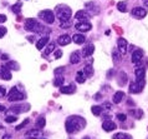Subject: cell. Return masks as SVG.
I'll return each mask as SVG.
<instances>
[{
  "label": "cell",
  "instance_id": "obj_39",
  "mask_svg": "<svg viewBox=\"0 0 148 139\" xmlns=\"http://www.w3.org/2000/svg\"><path fill=\"white\" fill-rule=\"evenodd\" d=\"M117 119L121 120V122H125L127 119V115L126 114H117Z\"/></svg>",
  "mask_w": 148,
  "mask_h": 139
},
{
  "label": "cell",
  "instance_id": "obj_21",
  "mask_svg": "<svg viewBox=\"0 0 148 139\" xmlns=\"http://www.w3.org/2000/svg\"><path fill=\"white\" fill-rule=\"evenodd\" d=\"M80 54L77 51H73L71 55H70V63L71 64H79L80 63Z\"/></svg>",
  "mask_w": 148,
  "mask_h": 139
},
{
  "label": "cell",
  "instance_id": "obj_43",
  "mask_svg": "<svg viewBox=\"0 0 148 139\" xmlns=\"http://www.w3.org/2000/svg\"><path fill=\"white\" fill-rule=\"evenodd\" d=\"M61 55H62V51H61V50H56V51H55V58H56V59H59Z\"/></svg>",
  "mask_w": 148,
  "mask_h": 139
},
{
  "label": "cell",
  "instance_id": "obj_34",
  "mask_svg": "<svg viewBox=\"0 0 148 139\" xmlns=\"http://www.w3.org/2000/svg\"><path fill=\"white\" fill-rule=\"evenodd\" d=\"M71 22H70V20H65V22H61V24H60V26L62 28V29H65V28H70L71 26Z\"/></svg>",
  "mask_w": 148,
  "mask_h": 139
},
{
  "label": "cell",
  "instance_id": "obj_31",
  "mask_svg": "<svg viewBox=\"0 0 148 139\" xmlns=\"http://www.w3.org/2000/svg\"><path fill=\"white\" fill-rule=\"evenodd\" d=\"M112 58H113V62L120 63V62H121V55H120V51H118V50H113V51H112Z\"/></svg>",
  "mask_w": 148,
  "mask_h": 139
},
{
  "label": "cell",
  "instance_id": "obj_28",
  "mask_svg": "<svg viewBox=\"0 0 148 139\" xmlns=\"http://www.w3.org/2000/svg\"><path fill=\"white\" fill-rule=\"evenodd\" d=\"M91 110H92V114H93V115L98 117V115H100V114L102 113V107H100V105H95V107L91 108Z\"/></svg>",
  "mask_w": 148,
  "mask_h": 139
},
{
  "label": "cell",
  "instance_id": "obj_45",
  "mask_svg": "<svg viewBox=\"0 0 148 139\" xmlns=\"http://www.w3.org/2000/svg\"><path fill=\"white\" fill-rule=\"evenodd\" d=\"M131 113L134 114V112H131ZM141 115H142V112H141V110H138V112H137V118H139Z\"/></svg>",
  "mask_w": 148,
  "mask_h": 139
},
{
  "label": "cell",
  "instance_id": "obj_30",
  "mask_svg": "<svg viewBox=\"0 0 148 139\" xmlns=\"http://www.w3.org/2000/svg\"><path fill=\"white\" fill-rule=\"evenodd\" d=\"M127 83V74L126 73H123V72H121L120 73V81H118V84L120 85H125Z\"/></svg>",
  "mask_w": 148,
  "mask_h": 139
},
{
  "label": "cell",
  "instance_id": "obj_38",
  "mask_svg": "<svg viewBox=\"0 0 148 139\" xmlns=\"http://www.w3.org/2000/svg\"><path fill=\"white\" fill-rule=\"evenodd\" d=\"M29 123V119H25V120H24L23 122V123L21 124H20V125H18V126H16V130H20V129H21V128H24V126H25L26 124Z\"/></svg>",
  "mask_w": 148,
  "mask_h": 139
},
{
  "label": "cell",
  "instance_id": "obj_46",
  "mask_svg": "<svg viewBox=\"0 0 148 139\" xmlns=\"http://www.w3.org/2000/svg\"><path fill=\"white\" fill-rule=\"evenodd\" d=\"M142 1H143V5L146 8H148V0H142Z\"/></svg>",
  "mask_w": 148,
  "mask_h": 139
},
{
  "label": "cell",
  "instance_id": "obj_40",
  "mask_svg": "<svg viewBox=\"0 0 148 139\" xmlns=\"http://www.w3.org/2000/svg\"><path fill=\"white\" fill-rule=\"evenodd\" d=\"M6 34V28H4V26H0V39L3 38L4 35Z\"/></svg>",
  "mask_w": 148,
  "mask_h": 139
},
{
  "label": "cell",
  "instance_id": "obj_47",
  "mask_svg": "<svg viewBox=\"0 0 148 139\" xmlns=\"http://www.w3.org/2000/svg\"><path fill=\"white\" fill-rule=\"evenodd\" d=\"M6 110V108L4 107V105H0V112H5Z\"/></svg>",
  "mask_w": 148,
  "mask_h": 139
},
{
  "label": "cell",
  "instance_id": "obj_9",
  "mask_svg": "<svg viewBox=\"0 0 148 139\" xmlns=\"http://www.w3.org/2000/svg\"><path fill=\"white\" fill-rule=\"evenodd\" d=\"M132 15L134 16V18L142 19V18H145V16L147 15V10H145V8L136 6V8H133V10H132Z\"/></svg>",
  "mask_w": 148,
  "mask_h": 139
},
{
  "label": "cell",
  "instance_id": "obj_41",
  "mask_svg": "<svg viewBox=\"0 0 148 139\" xmlns=\"http://www.w3.org/2000/svg\"><path fill=\"white\" fill-rule=\"evenodd\" d=\"M5 95H6V90H5V88H4V87H0V98L5 97Z\"/></svg>",
  "mask_w": 148,
  "mask_h": 139
},
{
  "label": "cell",
  "instance_id": "obj_12",
  "mask_svg": "<svg viewBox=\"0 0 148 139\" xmlns=\"http://www.w3.org/2000/svg\"><path fill=\"white\" fill-rule=\"evenodd\" d=\"M145 76H146V70L145 68L139 67L136 69V81H145Z\"/></svg>",
  "mask_w": 148,
  "mask_h": 139
},
{
  "label": "cell",
  "instance_id": "obj_29",
  "mask_svg": "<svg viewBox=\"0 0 148 139\" xmlns=\"http://www.w3.org/2000/svg\"><path fill=\"white\" fill-rule=\"evenodd\" d=\"M36 126H38V128H40V129L45 126V117H44V115H41V117L38 118V120H36Z\"/></svg>",
  "mask_w": 148,
  "mask_h": 139
},
{
  "label": "cell",
  "instance_id": "obj_42",
  "mask_svg": "<svg viewBox=\"0 0 148 139\" xmlns=\"http://www.w3.org/2000/svg\"><path fill=\"white\" fill-rule=\"evenodd\" d=\"M64 70H65V68H64V67H60V68H57L56 70H55V74L59 75V74H61V73H62Z\"/></svg>",
  "mask_w": 148,
  "mask_h": 139
},
{
  "label": "cell",
  "instance_id": "obj_18",
  "mask_svg": "<svg viewBox=\"0 0 148 139\" xmlns=\"http://www.w3.org/2000/svg\"><path fill=\"white\" fill-rule=\"evenodd\" d=\"M60 92L62 93V94H72V93H75L76 90V87L73 84L71 85H67V87H60Z\"/></svg>",
  "mask_w": 148,
  "mask_h": 139
},
{
  "label": "cell",
  "instance_id": "obj_33",
  "mask_svg": "<svg viewBox=\"0 0 148 139\" xmlns=\"http://www.w3.org/2000/svg\"><path fill=\"white\" fill-rule=\"evenodd\" d=\"M64 76H57L56 78V79L54 80V85H55V87H61V85H62L64 84Z\"/></svg>",
  "mask_w": 148,
  "mask_h": 139
},
{
  "label": "cell",
  "instance_id": "obj_14",
  "mask_svg": "<svg viewBox=\"0 0 148 139\" xmlns=\"http://www.w3.org/2000/svg\"><path fill=\"white\" fill-rule=\"evenodd\" d=\"M102 128H103V130H106V132H112V130H114L117 128V125L113 123V122L111 120H107V122H103V124H102Z\"/></svg>",
  "mask_w": 148,
  "mask_h": 139
},
{
  "label": "cell",
  "instance_id": "obj_51",
  "mask_svg": "<svg viewBox=\"0 0 148 139\" xmlns=\"http://www.w3.org/2000/svg\"><path fill=\"white\" fill-rule=\"evenodd\" d=\"M42 139H44V138H42Z\"/></svg>",
  "mask_w": 148,
  "mask_h": 139
},
{
  "label": "cell",
  "instance_id": "obj_37",
  "mask_svg": "<svg viewBox=\"0 0 148 139\" xmlns=\"http://www.w3.org/2000/svg\"><path fill=\"white\" fill-rule=\"evenodd\" d=\"M5 120L8 122V123H14L15 120H18V118H16V115H15V117H14V115H10V117H6Z\"/></svg>",
  "mask_w": 148,
  "mask_h": 139
},
{
  "label": "cell",
  "instance_id": "obj_35",
  "mask_svg": "<svg viewBox=\"0 0 148 139\" xmlns=\"http://www.w3.org/2000/svg\"><path fill=\"white\" fill-rule=\"evenodd\" d=\"M5 67L6 68H13V69H19V65L14 63V62H9V63H6L5 64Z\"/></svg>",
  "mask_w": 148,
  "mask_h": 139
},
{
  "label": "cell",
  "instance_id": "obj_8",
  "mask_svg": "<svg viewBox=\"0 0 148 139\" xmlns=\"http://www.w3.org/2000/svg\"><path fill=\"white\" fill-rule=\"evenodd\" d=\"M117 47H118V51H120L121 54H126L127 49H128V43H127L126 39L120 38L117 40Z\"/></svg>",
  "mask_w": 148,
  "mask_h": 139
},
{
  "label": "cell",
  "instance_id": "obj_19",
  "mask_svg": "<svg viewBox=\"0 0 148 139\" xmlns=\"http://www.w3.org/2000/svg\"><path fill=\"white\" fill-rule=\"evenodd\" d=\"M125 98V93H123L122 90H118L117 93H114L113 94V98H112V100H113V103L114 104H118V103H121V100Z\"/></svg>",
  "mask_w": 148,
  "mask_h": 139
},
{
  "label": "cell",
  "instance_id": "obj_26",
  "mask_svg": "<svg viewBox=\"0 0 148 139\" xmlns=\"http://www.w3.org/2000/svg\"><path fill=\"white\" fill-rule=\"evenodd\" d=\"M76 80H77V83H85V80H86V75H85V73L84 70H79L77 72V74H76Z\"/></svg>",
  "mask_w": 148,
  "mask_h": 139
},
{
  "label": "cell",
  "instance_id": "obj_44",
  "mask_svg": "<svg viewBox=\"0 0 148 139\" xmlns=\"http://www.w3.org/2000/svg\"><path fill=\"white\" fill-rule=\"evenodd\" d=\"M6 22V15L0 14V23H5Z\"/></svg>",
  "mask_w": 148,
  "mask_h": 139
},
{
  "label": "cell",
  "instance_id": "obj_4",
  "mask_svg": "<svg viewBox=\"0 0 148 139\" xmlns=\"http://www.w3.org/2000/svg\"><path fill=\"white\" fill-rule=\"evenodd\" d=\"M39 18L46 24H52L55 22V14L52 10H42L39 13Z\"/></svg>",
  "mask_w": 148,
  "mask_h": 139
},
{
  "label": "cell",
  "instance_id": "obj_20",
  "mask_svg": "<svg viewBox=\"0 0 148 139\" xmlns=\"http://www.w3.org/2000/svg\"><path fill=\"white\" fill-rule=\"evenodd\" d=\"M72 42L80 45V44H84L86 42V38H85V35H82V34H75L72 36Z\"/></svg>",
  "mask_w": 148,
  "mask_h": 139
},
{
  "label": "cell",
  "instance_id": "obj_48",
  "mask_svg": "<svg viewBox=\"0 0 148 139\" xmlns=\"http://www.w3.org/2000/svg\"><path fill=\"white\" fill-rule=\"evenodd\" d=\"M8 58H9V56H8V55H5V54H4V55H1V59H3V60H6Z\"/></svg>",
  "mask_w": 148,
  "mask_h": 139
},
{
  "label": "cell",
  "instance_id": "obj_15",
  "mask_svg": "<svg viewBox=\"0 0 148 139\" xmlns=\"http://www.w3.org/2000/svg\"><path fill=\"white\" fill-rule=\"evenodd\" d=\"M49 44V36L47 35H45V36H42L39 42H38V44H36V48L39 49V50H42V49L45 48V45H47Z\"/></svg>",
  "mask_w": 148,
  "mask_h": 139
},
{
  "label": "cell",
  "instance_id": "obj_50",
  "mask_svg": "<svg viewBox=\"0 0 148 139\" xmlns=\"http://www.w3.org/2000/svg\"><path fill=\"white\" fill-rule=\"evenodd\" d=\"M82 139H90V137H84V138H82Z\"/></svg>",
  "mask_w": 148,
  "mask_h": 139
},
{
  "label": "cell",
  "instance_id": "obj_32",
  "mask_svg": "<svg viewBox=\"0 0 148 139\" xmlns=\"http://www.w3.org/2000/svg\"><path fill=\"white\" fill-rule=\"evenodd\" d=\"M117 9L120 10V11H122V13H126L127 11V5H126V3L125 1H120L117 4Z\"/></svg>",
  "mask_w": 148,
  "mask_h": 139
},
{
  "label": "cell",
  "instance_id": "obj_24",
  "mask_svg": "<svg viewBox=\"0 0 148 139\" xmlns=\"http://www.w3.org/2000/svg\"><path fill=\"white\" fill-rule=\"evenodd\" d=\"M55 50V43H50L47 44V47L45 48V51L42 53V56H47L49 54H51L52 51Z\"/></svg>",
  "mask_w": 148,
  "mask_h": 139
},
{
  "label": "cell",
  "instance_id": "obj_2",
  "mask_svg": "<svg viewBox=\"0 0 148 139\" xmlns=\"http://www.w3.org/2000/svg\"><path fill=\"white\" fill-rule=\"evenodd\" d=\"M25 29L27 31H34V33H41L44 30L50 31V29H47V28H45L44 29V26L40 25V24L38 23V20H35L32 18H29V19L25 20Z\"/></svg>",
  "mask_w": 148,
  "mask_h": 139
},
{
  "label": "cell",
  "instance_id": "obj_49",
  "mask_svg": "<svg viewBox=\"0 0 148 139\" xmlns=\"http://www.w3.org/2000/svg\"><path fill=\"white\" fill-rule=\"evenodd\" d=\"M3 139H11V137H10V136H4Z\"/></svg>",
  "mask_w": 148,
  "mask_h": 139
},
{
  "label": "cell",
  "instance_id": "obj_16",
  "mask_svg": "<svg viewBox=\"0 0 148 139\" xmlns=\"http://www.w3.org/2000/svg\"><path fill=\"white\" fill-rule=\"evenodd\" d=\"M84 73H85V75L87 76V78H90V76L93 75V68H92V60H91V59H90L88 64L84 68Z\"/></svg>",
  "mask_w": 148,
  "mask_h": 139
},
{
  "label": "cell",
  "instance_id": "obj_7",
  "mask_svg": "<svg viewBox=\"0 0 148 139\" xmlns=\"http://www.w3.org/2000/svg\"><path fill=\"white\" fill-rule=\"evenodd\" d=\"M142 59H143V50L141 49H137L132 53V63L136 65H139L142 63Z\"/></svg>",
  "mask_w": 148,
  "mask_h": 139
},
{
  "label": "cell",
  "instance_id": "obj_3",
  "mask_svg": "<svg viewBox=\"0 0 148 139\" xmlns=\"http://www.w3.org/2000/svg\"><path fill=\"white\" fill-rule=\"evenodd\" d=\"M71 15H72V11L67 5H59L56 8V16L61 20V22L69 20L71 18Z\"/></svg>",
  "mask_w": 148,
  "mask_h": 139
},
{
  "label": "cell",
  "instance_id": "obj_11",
  "mask_svg": "<svg viewBox=\"0 0 148 139\" xmlns=\"http://www.w3.org/2000/svg\"><path fill=\"white\" fill-rule=\"evenodd\" d=\"M72 42V39L70 38V36L67 34H62V35H60L59 38H57V44L61 47H64V45H69L70 43Z\"/></svg>",
  "mask_w": 148,
  "mask_h": 139
},
{
  "label": "cell",
  "instance_id": "obj_23",
  "mask_svg": "<svg viewBox=\"0 0 148 139\" xmlns=\"http://www.w3.org/2000/svg\"><path fill=\"white\" fill-rule=\"evenodd\" d=\"M26 107L25 105H13V107L10 108V110L13 113H16V114H19V113H23V112H26Z\"/></svg>",
  "mask_w": 148,
  "mask_h": 139
},
{
  "label": "cell",
  "instance_id": "obj_5",
  "mask_svg": "<svg viewBox=\"0 0 148 139\" xmlns=\"http://www.w3.org/2000/svg\"><path fill=\"white\" fill-rule=\"evenodd\" d=\"M8 99H9V101H15V100H23L24 99V94L20 93L18 89H16L15 87L11 88L10 93L8 94Z\"/></svg>",
  "mask_w": 148,
  "mask_h": 139
},
{
  "label": "cell",
  "instance_id": "obj_13",
  "mask_svg": "<svg viewBox=\"0 0 148 139\" xmlns=\"http://www.w3.org/2000/svg\"><path fill=\"white\" fill-rule=\"evenodd\" d=\"M95 51V45L93 44H87V45H85V48L82 49V55L85 56H91Z\"/></svg>",
  "mask_w": 148,
  "mask_h": 139
},
{
  "label": "cell",
  "instance_id": "obj_1",
  "mask_svg": "<svg viewBox=\"0 0 148 139\" xmlns=\"http://www.w3.org/2000/svg\"><path fill=\"white\" fill-rule=\"evenodd\" d=\"M65 125H66L67 133L71 134V133H77V132H80L81 129H84L86 125V122L84 118H81L79 115H71L67 118Z\"/></svg>",
  "mask_w": 148,
  "mask_h": 139
},
{
  "label": "cell",
  "instance_id": "obj_27",
  "mask_svg": "<svg viewBox=\"0 0 148 139\" xmlns=\"http://www.w3.org/2000/svg\"><path fill=\"white\" fill-rule=\"evenodd\" d=\"M113 139H132V137L126 133H116L113 136Z\"/></svg>",
  "mask_w": 148,
  "mask_h": 139
},
{
  "label": "cell",
  "instance_id": "obj_25",
  "mask_svg": "<svg viewBox=\"0 0 148 139\" xmlns=\"http://www.w3.org/2000/svg\"><path fill=\"white\" fill-rule=\"evenodd\" d=\"M40 130H35V129H31V130H27L26 132V137L27 138H34V139H36V138H39L40 137Z\"/></svg>",
  "mask_w": 148,
  "mask_h": 139
},
{
  "label": "cell",
  "instance_id": "obj_6",
  "mask_svg": "<svg viewBox=\"0 0 148 139\" xmlns=\"http://www.w3.org/2000/svg\"><path fill=\"white\" fill-rule=\"evenodd\" d=\"M146 81H132V83L130 84V93L132 94H137V93H141L143 87H145Z\"/></svg>",
  "mask_w": 148,
  "mask_h": 139
},
{
  "label": "cell",
  "instance_id": "obj_17",
  "mask_svg": "<svg viewBox=\"0 0 148 139\" xmlns=\"http://www.w3.org/2000/svg\"><path fill=\"white\" fill-rule=\"evenodd\" d=\"M1 78L4 80H11V73L9 70V68H6L5 65L1 67Z\"/></svg>",
  "mask_w": 148,
  "mask_h": 139
},
{
  "label": "cell",
  "instance_id": "obj_36",
  "mask_svg": "<svg viewBox=\"0 0 148 139\" xmlns=\"http://www.w3.org/2000/svg\"><path fill=\"white\" fill-rule=\"evenodd\" d=\"M20 8H21V3H18L16 5H14L11 8V10H13L14 13H20Z\"/></svg>",
  "mask_w": 148,
  "mask_h": 139
},
{
  "label": "cell",
  "instance_id": "obj_10",
  "mask_svg": "<svg viewBox=\"0 0 148 139\" xmlns=\"http://www.w3.org/2000/svg\"><path fill=\"white\" fill-rule=\"evenodd\" d=\"M75 28H76V30H79L81 33H86V31H88V30L92 29V25L88 22H82V23L76 24Z\"/></svg>",
  "mask_w": 148,
  "mask_h": 139
},
{
  "label": "cell",
  "instance_id": "obj_22",
  "mask_svg": "<svg viewBox=\"0 0 148 139\" xmlns=\"http://www.w3.org/2000/svg\"><path fill=\"white\" fill-rule=\"evenodd\" d=\"M88 13H87V11H86V10H79V11H77V13L75 14V18L77 19V20H81V19H87L88 18Z\"/></svg>",
  "mask_w": 148,
  "mask_h": 139
}]
</instances>
